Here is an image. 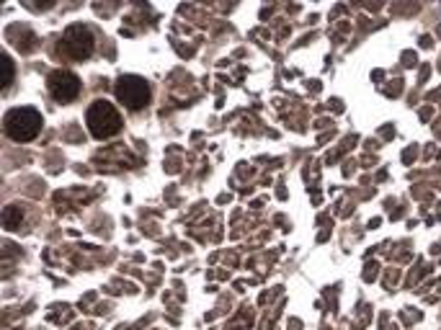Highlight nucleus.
<instances>
[{
	"label": "nucleus",
	"mask_w": 441,
	"mask_h": 330,
	"mask_svg": "<svg viewBox=\"0 0 441 330\" xmlns=\"http://www.w3.org/2000/svg\"><path fill=\"white\" fill-rule=\"evenodd\" d=\"M47 85H49V93L55 95L57 101H62V104L78 98V93H80V80H78V75L70 73V70H57V73H52Z\"/></svg>",
	"instance_id": "5"
},
{
	"label": "nucleus",
	"mask_w": 441,
	"mask_h": 330,
	"mask_svg": "<svg viewBox=\"0 0 441 330\" xmlns=\"http://www.w3.org/2000/svg\"><path fill=\"white\" fill-rule=\"evenodd\" d=\"M85 122H88L91 134L98 137V140H109V137L119 134V129H122V116L109 101H93L91 109H88Z\"/></svg>",
	"instance_id": "2"
},
{
	"label": "nucleus",
	"mask_w": 441,
	"mask_h": 330,
	"mask_svg": "<svg viewBox=\"0 0 441 330\" xmlns=\"http://www.w3.org/2000/svg\"><path fill=\"white\" fill-rule=\"evenodd\" d=\"M13 75H16V67H13V59H10L8 55L0 57V88L6 91V88H10V83H13Z\"/></svg>",
	"instance_id": "6"
},
{
	"label": "nucleus",
	"mask_w": 441,
	"mask_h": 330,
	"mask_svg": "<svg viewBox=\"0 0 441 330\" xmlns=\"http://www.w3.org/2000/svg\"><path fill=\"white\" fill-rule=\"evenodd\" d=\"M42 132V113L31 106L13 109L6 113V134L16 142H31Z\"/></svg>",
	"instance_id": "1"
},
{
	"label": "nucleus",
	"mask_w": 441,
	"mask_h": 330,
	"mask_svg": "<svg viewBox=\"0 0 441 330\" xmlns=\"http://www.w3.org/2000/svg\"><path fill=\"white\" fill-rule=\"evenodd\" d=\"M403 59H405V65H408V67H413V65H415V62H413V55H411V52H405Z\"/></svg>",
	"instance_id": "8"
},
{
	"label": "nucleus",
	"mask_w": 441,
	"mask_h": 330,
	"mask_svg": "<svg viewBox=\"0 0 441 330\" xmlns=\"http://www.w3.org/2000/svg\"><path fill=\"white\" fill-rule=\"evenodd\" d=\"M93 34H91V28L83 26V24H73V26L65 28V34L60 37V52L67 57V59H85V57L93 55Z\"/></svg>",
	"instance_id": "3"
},
{
	"label": "nucleus",
	"mask_w": 441,
	"mask_h": 330,
	"mask_svg": "<svg viewBox=\"0 0 441 330\" xmlns=\"http://www.w3.org/2000/svg\"><path fill=\"white\" fill-rule=\"evenodd\" d=\"M116 98L129 111H140V109L150 104V85L140 75H122L116 80Z\"/></svg>",
	"instance_id": "4"
},
{
	"label": "nucleus",
	"mask_w": 441,
	"mask_h": 330,
	"mask_svg": "<svg viewBox=\"0 0 441 330\" xmlns=\"http://www.w3.org/2000/svg\"><path fill=\"white\" fill-rule=\"evenodd\" d=\"M21 222H24V209L21 207L3 209V227H6V230H19Z\"/></svg>",
	"instance_id": "7"
}]
</instances>
